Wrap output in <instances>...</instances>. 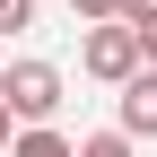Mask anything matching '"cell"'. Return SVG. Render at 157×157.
<instances>
[{
    "mask_svg": "<svg viewBox=\"0 0 157 157\" xmlns=\"http://www.w3.org/2000/svg\"><path fill=\"white\" fill-rule=\"evenodd\" d=\"M140 61H148V44H140V26H131V17H96L87 44H78V70H87V78H113V87H122Z\"/></svg>",
    "mask_w": 157,
    "mask_h": 157,
    "instance_id": "cell-1",
    "label": "cell"
},
{
    "mask_svg": "<svg viewBox=\"0 0 157 157\" xmlns=\"http://www.w3.org/2000/svg\"><path fill=\"white\" fill-rule=\"evenodd\" d=\"M0 96H9L17 122H52V113H61V70L52 61H9L0 70Z\"/></svg>",
    "mask_w": 157,
    "mask_h": 157,
    "instance_id": "cell-2",
    "label": "cell"
},
{
    "mask_svg": "<svg viewBox=\"0 0 157 157\" xmlns=\"http://www.w3.org/2000/svg\"><path fill=\"white\" fill-rule=\"evenodd\" d=\"M122 131L131 140H157V70H131L122 78Z\"/></svg>",
    "mask_w": 157,
    "mask_h": 157,
    "instance_id": "cell-3",
    "label": "cell"
},
{
    "mask_svg": "<svg viewBox=\"0 0 157 157\" xmlns=\"http://www.w3.org/2000/svg\"><path fill=\"white\" fill-rule=\"evenodd\" d=\"M9 157H78V148L61 140V131H44V122H26V131L9 140Z\"/></svg>",
    "mask_w": 157,
    "mask_h": 157,
    "instance_id": "cell-4",
    "label": "cell"
},
{
    "mask_svg": "<svg viewBox=\"0 0 157 157\" xmlns=\"http://www.w3.org/2000/svg\"><path fill=\"white\" fill-rule=\"evenodd\" d=\"M78 157H131V131H87Z\"/></svg>",
    "mask_w": 157,
    "mask_h": 157,
    "instance_id": "cell-5",
    "label": "cell"
},
{
    "mask_svg": "<svg viewBox=\"0 0 157 157\" xmlns=\"http://www.w3.org/2000/svg\"><path fill=\"white\" fill-rule=\"evenodd\" d=\"M17 26H35V0H0V35H17Z\"/></svg>",
    "mask_w": 157,
    "mask_h": 157,
    "instance_id": "cell-6",
    "label": "cell"
},
{
    "mask_svg": "<svg viewBox=\"0 0 157 157\" xmlns=\"http://www.w3.org/2000/svg\"><path fill=\"white\" fill-rule=\"evenodd\" d=\"M9 140H17V113H9V96H0V157H9Z\"/></svg>",
    "mask_w": 157,
    "mask_h": 157,
    "instance_id": "cell-7",
    "label": "cell"
},
{
    "mask_svg": "<svg viewBox=\"0 0 157 157\" xmlns=\"http://www.w3.org/2000/svg\"><path fill=\"white\" fill-rule=\"evenodd\" d=\"M70 9H78V17H113L122 0H70Z\"/></svg>",
    "mask_w": 157,
    "mask_h": 157,
    "instance_id": "cell-8",
    "label": "cell"
},
{
    "mask_svg": "<svg viewBox=\"0 0 157 157\" xmlns=\"http://www.w3.org/2000/svg\"><path fill=\"white\" fill-rule=\"evenodd\" d=\"M113 17H131V26H140V17H157V0H122Z\"/></svg>",
    "mask_w": 157,
    "mask_h": 157,
    "instance_id": "cell-9",
    "label": "cell"
},
{
    "mask_svg": "<svg viewBox=\"0 0 157 157\" xmlns=\"http://www.w3.org/2000/svg\"><path fill=\"white\" fill-rule=\"evenodd\" d=\"M140 44H148V61H157V17H140Z\"/></svg>",
    "mask_w": 157,
    "mask_h": 157,
    "instance_id": "cell-10",
    "label": "cell"
}]
</instances>
